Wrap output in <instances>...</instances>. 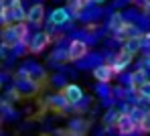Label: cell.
Listing matches in <instances>:
<instances>
[{"label": "cell", "instance_id": "obj_18", "mask_svg": "<svg viewBox=\"0 0 150 136\" xmlns=\"http://www.w3.org/2000/svg\"><path fill=\"white\" fill-rule=\"evenodd\" d=\"M53 59H55V61H65V59H67V49H57V51H53Z\"/></svg>", "mask_w": 150, "mask_h": 136}, {"label": "cell", "instance_id": "obj_12", "mask_svg": "<svg viewBox=\"0 0 150 136\" xmlns=\"http://www.w3.org/2000/svg\"><path fill=\"white\" fill-rule=\"evenodd\" d=\"M124 49L126 53L130 55H136L140 49H142V41H140V37H132V39H128V41H124Z\"/></svg>", "mask_w": 150, "mask_h": 136}, {"label": "cell", "instance_id": "obj_14", "mask_svg": "<svg viewBox=\"0 0 150 136\" xmlns=\"http://www.w3.org/2000/svg\"><path fill=\"white\" fill-rule=\"evenodd\" d=\"M47 104H49L51 108H55V110H65V108H69V104L65 102V98L61 96V91H59V93H53L49 100H47Z\"/></svg>", "mask_w": 150, "mask_h": 136}, {"label": "cell", "instance_id": "obj_19", "mask_svg": "<svg viewBox=\"0 0 150 136\" xmlns=\"http://www.w3.org/2000/svg\"><path fill=\"white\" fill-rule=\"evenodd\" d=\"M87 2H89V4H91V2H93V4H101V2H105V0H87Z\"/></svg>", "mask_w": 150, "mask_h": 136}, {"label": "cell", "instance_id": "obj_3", "mask_svg": "<svg viewBox=\"0 0 150 136\" xmlns=\"http://www.w3.org/2000/svg\"><path fill=\"white\" fill-rule=\"evenodd\" d=\"M87 57V43L81 39H73L67 47V59L69 61H81Z\"/></svg>", "mask_w": 150, "mask_h": 136}, {"label": "cell", "instance_id": "obj_4", "mask_svg": "<svg viewBox=\"0 0 150 136\" xmlns=\"http://www.w3.org/2000/svg\"><path fill=\"white\" fill-rule=\"evenodd\" d=\"M47 23H49L51 27H65V25H69V23H71V14L67 12V8H65V6H57V8H53V10H51Z\"/></svg>", "mask_w": 150, "mask_h": 136}, {"label": "cell", "instance_id": "obj_15", "mask_svg": "<svg viewBox=\"0 0 150 136\" xmlns=\"http://www.w3.org/2000/svg\"><path fill=\"white\" fill-rule=\"evenodd\" d=\"M138 130L142 134H150V112H144V116L138 122Z\"/></svg>", "mask_w": 150, "mask_h": 136}, {"label": "cell", "instance_id": "obj_8", "mask_svg": "<svg viewBox=\"0 0 150 136\" xmlns=\"http://www.w3.org/2000/svg\"><path fill=\"white\" fill-rule=\"evenodd\" d=\"M132 57H134V55L126 53L124 49H122L120 53L114 57V61L110 63V65H112V69H114V75H118V73H122V71H124L126 67H128V65L132 63Z\"/></svg>", "mask_w": 150, "mask_h": 136}, {"label": "cell", "instance_id": "obj_6", "mask_svg": "<svg viewBox=\"0 0 150 136\" xmlns=\"http://www.w3.org/2000/svg\"><path fill=\"white\" fill-rule=\"evenodd\" d=\"M61 96L65 98V102H67L69 106H75V104H79V102L83 100V89H81L77 83H67V85L61 89Z\"/></svg>", "mask_w": 150, "mask_h": 136}, {"label": "cell", "instance_id": "obj_10", "mask_svg": "<svg viewBox=\"0 0 150 136\" xmlns=\"http://www.w3.org/2000/svg\"><path fill=\"white\" fill-rule=\"evenodd\" d=\"M148 79V71H144V69H136L134 73H130V79H128V83H130V89H134V91H138L140 89V85Z\"/></svg>", "mask_w": 150, "mask_h": 136}, {"label": "cell", "instance_id": "obj_20", "mask_svg": "<svg viewBox=\"0 0 150 136\" xmlns=\"http://www.w3.org/2000/svg\"><path fill=\"white\" fill-rule=\"evenodd\" d=\"M0 59H4V49L0 47Z\"/></svg>", "mask_w": 150, "mask_h": 136}, {"label": "cell", "instance_id": "obj_2", "mask_svg": "<svg viewBox=\"0 0 150 136\" xmlns=\"http://www.w3.org/2000/svg\"><path fill=\"white\" fill-rule=\"evenodd\" d=\"M114 126H116V130H118V134H120V136H130V134H134V132L138 130V124L130 118V114H124V112L118 114Z\"/></svg>", "mask_w": 150, "mask_h": 136}, {"label": "cell", "instance_id": "obj_11", "mask_svg": "<svg viewBox=\"0 0 150 136\" xmlns=\"http://www.w3.org/2000/svg\"><path fill=\"white\" fill-rule=\"evenodd\" d=\"M85 4H89V2H87V0H67L65 8H67V12H69L71 18H73V16H79V14L85 10Z\"/></svg>", "mask_w": 150, "mask_h": 136}, {"label": "cell", "instance_id": "obj_21", "mask_svg": "<svg viewBox=\"0 0 150 136\" xmlns=\"http://www.w3.org/2000/svg\"><path fill=\"white\" fill-rule=\"evenodd\" d=\"M0 89H2V79H0Z\"/></svg>", "mask_w": 150, "mask_h": 136}, {"label": "cell", "instance_id": "obj_13", "mask_svg": "<svg viewBox=\"0 0 150 136\" xmlns=\"http://www.w3.org/2000/svg\"><path fill=\"white\" fill-rule=\"evenodd\" d=\"M124 23H126L124 14H122V12H114V14L110 16L108 27H110V30H112V33H116V30H120V28L124 27Z\"/></svg>", "mask_w": 150, "mask_h": 136}, {"label": "cell", "instance_id": "obj_17", "mask_svg": "<svg viewBox=\"0 0 150 136\" xmlns=\"http://www.w3.org/2000/svg\"><path fill=\"white\" fill-rule=\"evenodd\" d=\"M118 114H120V112H118V110H110V112H108V114H105V116H103V124H105V126H110V124H114V122H116V118H118Z\"/></svg>", "mask_w": 150, "mask_h": 136}, {"label": "cell", "instance_id": "obj_7", "mask_svg": "<svg viewBox=\"0 0 150 136\" xmlns=\"http://www.w3.org/2000/svg\"><path fill=\"white\" fill-rule=\"evenodd\" d=\"M21 45V41H18V37H16V30L12 25H8V27L2 28V35H0V47L2 49H14V47H18Z\"/></svg>", "mask_w": 150, "mask_h": 136}, {"label": "cell", "instance_id": "obj_22", "mask_svg": "<svg viewBox=\"0 0 150 136\" xmlns=\"http://www.w3.org/2000/svg\"><path fill=\"white\" fill-rule=\"evenodd\" d=\"M0 10H2V8H0Z\"/></svg>", "mask_w": 150, "mask_h": 136}, {"label": "cell", "instance_id": "obj_1", "mask_svg": "<svg viewBox=\"0 0 150 136\" xmlns=\"http://www.w3.org/2000/svg\"><path fill=\"white\" fill-rule=\"evenodd\" d=\"M49 43H51V33H47V30H39V33H35V35L26 41V51L33 53V55H39Z\"/></svg>", "mask_w": 150, "mask_h": 136}, {"label": "cell", "instance_id": "obj_16", "mask_svg": "<svg viewBox=\"0 0 150 136\" xmlns=\"http://www.w3.org/2000/svg\"><path fill=\"white\" fill-rule=\"evenodd\" d=\"M138 96H140L142 100H150V79H146V81L140 85V89H138Z\"/></svg>", "mask_w": 150, "mask_h": 136}, {"label": "cell", "instance_id": "obj_5", "mask_svg": "<svg viewBox=\"0 0 150 136\" xmlns=\"http://www.w3.org/2000/svg\"><path fill=\"white\" fill-rule=\"evenodd\" d=\"M25 21L28 25H35V27H41L45 23V6L41 2H35L28 10H26V16Z\"/></svg>", "mask_w": 150, "mask_h": 136}, {"label": "cell", "instance_id": "obj_9", "mask_svg": "<svg viewBox=\"0 0 150 136\" xmlns=\"http://www.w3.org/2000/svg\"><path fill=\"white\" fill-rule=\"evenodd\" d=\"M93 77L100 83H110L112 77H114V69L110 63H101V65H96L93 67Z\"/></svg>", "mask_w": 150, "mask_h": 136}]
</instances>
